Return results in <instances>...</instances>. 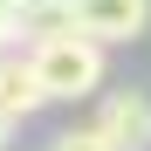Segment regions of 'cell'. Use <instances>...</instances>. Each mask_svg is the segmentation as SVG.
I'll list each match as a JSON object with an SVG mask.
<instances>
[{
    "label": "cell",
    "mask_w": 151,
    "mask_h": 151,
    "mask_svg": "<svg viewBox=\"0 0 151 151\" xmlns=\"http://www.w3.org/2000/svg\"><path fill=\"white\" fill-rule=\"evenodd\" d=\"M28 62H35V76H41L48 103H83V96L103 89V41H89V35H76V28L41 35V41L28 48Z\"/></svg>",
    "instance_id": "6da1fadb"
},
{
    "label": "cell",
    "mask_w": 151,
    "mask_h": 151,
    "mask_svg": "<svg viewBox=\"0 0 151 151\" xmlns=\"http://www.w3.org/2000/svg\"><path fill=\"white\" fill-rule=\"evenodd\" d=\"M69 7V28L103 41V48H124V41H144L151 28V0H62Z\"/></svg>",
    "instance_id": "7a4b0ae2"
},
{
    "label": "cell",
    "mask_w": 151,
    "mask_h": 151,
    "mask_svg": "<svg viewBox=\"0 0 151 151\" xmlns=\"http://www.w3.org/2000/svg\"><path fill=\"white\" fill-rule=\"evenodd\" d=\"M89 124L110 151H151V89H96Z\"/></svg>",
    "instance_id": "3957f363"
},
{
    "label": "cell",
    "mask_w": 151,
    "mask_h": 151,
    "mask_svg": "<svg viewBox=\"0 0 151 151\" xmlns=\"http://www.w3.org/2000/svg\"><path fill=\"white\" fill-rule=\"evenodd\" d=\"M0 110L14 124H28V117L48 110V89H41V76L28 62V48H0Z\"/></svg>",
    "instance_id": "277c9868"
},
{
    "label": "cell",
    "mask_w": 151,
    "mask_h": 151,
    "mask_svg": "<svg viewBox=\"0 0 151 151\" xmlns=\"http://www.w3.org/2000/svg\"><path fill=\"white\" fill-rule=\"evenodd\" d=\"M48 151H110V144L96 137V124H76V131H55V137H48Z\"/></svg>",
    "instance_id": "5b68a950"
},
{
    "label": "cell",
    "mask_w": 151,
    "mask_h": 151,
    "mask_svg": "<svg viewBox=\"0 0 151 151\" xmlns=\"http://www.w3.org/2000/svg\"><path fill=\"white\" fill-rule=\"evenodd\" d=\"M7 137H14V117H7V110H0V144H7Z\"/></svg>",
    "instance_id": "8992f818"
}]
</instances>
